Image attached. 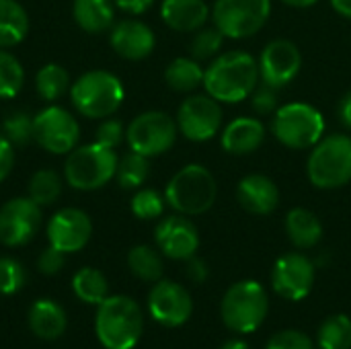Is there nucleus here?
I'll return each instance as SVG.
<instances>
[{
  "instance_id": "obj_1",
  "label": "nucleus",
  "mask_w": 351,
  "mask_h": 349,
  "mask_svg": "<svg viewBox=\"0 0 351 349\" xmlns=\"http://www.w3.org/2000/svg\"><path fill=\"white\" fill-rule=\"evenodd\" d=\"M257 84L259 64L243 49L216 56L204 72V88L218 103H241L251 97Z\"/></svg>"
},
{
  "instance_id": "obj_2",
  "label": "nucleus",
  "mask_w": 351,
  "mask_h": 349,
  "mask_svg": "<svg viewBox=\"0 0 351 349\" xmlns=\"http://www.w3.org/2000/svg\"><path fill=\"white\" fill-rule=\"evenodd\" d=\"M144 331V315L130 296H107L95 315V333L105 349H134Z\"/></svg>"
},
{
  "instance_id": "obj_3",
  "label": "nucleus",
  "mask_w": 351,
  "mask_h": 349,
  "mask_svg": "<svg viewBox=\"0 0 351 349\" xmlns=\"http://www.w3.org/2000/svg\"><path fill=\"white\" fill-rule=\"evenodd\" d=\"M218 195V183L210 169L204 165H187L181 171H177L167 189L165 200L167 204L183 216H199L208 212Z\"/></svg>"
},
{
  "instance_id": "obj_4",
  "label": "nucleus",
  "mask_w": 351,
  "mask_h": 349,
  "mask_svg": "<svg viewBox=\"0 0 351 349\" xmlns=\"http://www.w3.org/2000/svg\"><path fill=\"white\" fill-rule=\"evenodd\" d=\"M308 181L317 189H339L351 181V136H323L306 160Z\"/></svg>"
},
{
  "instance_id": "obj_5",
  "label": "nucleus",
  "mask_w": 351,
  "mask_h": 349,
  "mask_svg": "<svg viewBox=\"0 0 351 349\" xmlns=\"http://www.w3.org/2000/svg\"><path fill=\"white\" fill-rule=\"evenodd\" d=\"M323 113L304 101L278 107L271 119V134L280 144L292 150H308L325 136Z\"/></svg>"
},
{
  "instance_id": "obj_6",
  "label": "nucleus",
  "mask_w": 351,
  "mask_h": 349,
  "mask_svg": "<svg viewBox=\"0 0 351 349\" xmlns=\"http://www.w3.org/2000/svg\"><path fill=\"white\" fill-rule=\"evenodd\" d=\"M76 111L90 119H103L113 115L125 97L121 80L107 70L84 72L70 88Z\"/></svg>"
},
{
  "instance_id": "obj_7",
  "label": "nucleus",
  "mask_w": 351,
  "mask_h": 349,
  "mask_svg": "<svg viewBox=\"0 0 351 349\" xmlns=\"http://www.w3.org/2000/svg\"><path fill=\"white\" fill-rule=\"evenodd\" d=\"M117 154L113 148H107L99 142L76 146L68 152L64 167L66 183L80 191H95L107 185L117 173Z\"/></svg>"
},
{
  "instance_id": "obj_8",
  "label": "nucleus",
  "mask_w": 351,
  "mask_h": 349,
  "mask_svg": "<svg viewBox=\"0 0 351 349\" xmlns=\"http://www.w3.org/2000/svg\"><path fill=\"white\" fill-rule=\"evenodd\" d=\"M269 311L267 292L259 282L243 280L232 284L222 298V321L234 333L247 335L257 331Z\"/></svg>"
},
{
  "instance_id": "obj_9",
  "label": "nucleus",
  "mask_w": 351,
  "mask_h": 349,
  "mask_svg": "<svg viewBox=\"0 0 351 349\" xmlns=\"http://www.w3.org/2000/svg\"><path fill=\"white\" fill-rule=\"evenodd\" d=\"M271 14V0H216L212 6L214 27L230 39H247L259 33Z\"/></svg>"
},
{
  "instance_id": "obj_10",
  "label": "nucleus",
  "mask_w": 351,
  "mask_h": 349,
  "mask_svg": "<svg viewBox=\"0 0 351 349\" xmlns=\"http://www.w3.org/2000/svg\"><path fill=\"white\" fill-rule=\"evenodd\" d=\"M179 128L177 121L165 111H146L132 119L125 130L130 150L142 156H158L173 148Z\"/></svg>"
},
{
  "instance_id": "obj_11",
  "label": "nucleus",
  "mask_w": 351,
  "mask_h": 349,
  "mask_svg": "<svg viewBox=\"0 0 351 349\" xmlns=\"http://www.w3.org/2000/svg\"><path fill=\"white\" fill-rule=\"evenodd\" d=\"M33 140L51 154H68L80 140V125L70 111L49 105L33 117Z\"/></svg>"
},
{
  "instance_id": "obj_12",
  "label": "nucleus",
  "mask_w": 351,
  "mask_h": 349,
  "mask_svg": "<svg viewBox=\"0 0 351 349\" xmlns=\"http://www.w3.org/2000/svg\"><path fill=\"white\" fill-rule=\"evenodd\" d=\"M222 107L220 103L206 95L187 97L177 111V128L191 142H208L222 128Z\"/></svg>"
},
{
  "instance_id": "obj_13",
  "label": "nucleus",
  "mask_w": 351,
  "mask_h": 349,
  "mask_svg": "<svg viewBox=\"0 0 351 349\" xmlns=\"http://www.w3.org/2000/svg\"><path fill=\"white\" fill-rule=\"evenodd\" d=\"M257 64H259V80L280 91L300 74L302 53L294 41L274 39L263 47Z\"/></svg>"
},
{
  "instance_id": "obj_14",
  "label": "nucleus",
  "mask_w": 351,
  "mask_h": 349,
  "mask_svg": "<svg viewBox=\"0 0 351 349\" xmlns=\"http://www.w3.org/2000/svg\"><path fill=\"white\" fill-rule=\"evenodd\" d=\"M315 263L302 253L282 255L271 269V288L278 296L298 302L306 298L315 286Z\"/></svg>"
},
{
  "instance_id": "obj_15",
  "label": "nucleus",
  "mask_w": 351,
  "mask_h": 349,
  "mask_svg": "<svg viewBox=\"0 0 351 349\" xmlns=\"http://www.w3.org/2000/svg\"><path fill=\"white\" fill-rule=\"evenodd\" d=\"M41 226V206L31 197L8 200L0 208V243L6 247L27 245Z\"/></svg>"
},
{
  "instance_id": "obj_16",
  "label": "nucleus",
  "mask_w": 351,
  "mask_h": 349,
  "mask_svg": "<svg viewBox=\"0 0 351 349\" xmlns=\"http://www.w3.org/2000/svg\"><path fill=\"white\" fill-rule=\"evenodd\" d=\"M148 311L162 327H181L193 313V300L181 284L158 280L148 294Z\"/></svg>"
},
{
  "instance_id": "obj_17",
  "label": "nucleus",
  "mask_w": 351,
  "mask_h": 349,
  "mask_svg": "<svg viewBox=\"0 0 351 349\" xmlns=\"http://www.w3.org/2000/svg\"><path fill=\"white\" fill-rule=\"evenodd\" d=\"M154 241L158 251L175 261H187L199 249V232L183 214L162 218L154 230Z\"/></svg>"
},
{
  "instance_id": "obj_18",
  "label": "nucleus",
  "mask_w": 351,
  "mask_h": 349,
  "mask_svg": "<svg viewBox=\"0 0 351 349\" xmlns=\"http://www.w3.org/2000/svg\"><path fill=\"white\" fill-rule=\"evenodd\" d=\"M93 234L90 218L76 208H64L56 212L47 222V241L62 253H76L86 247Z\"/></svg>"
},
{
  "instance_id": "obj_19",
  "label": "nucleus",
  "mask_w": 351,
  "mask_h": 349,
  "mask_svg": "<svg viewBox=\"0 0 351 349\" xmlns=\"http://www.w3.org/2000/svg\"><path fill=\"white\" fill-rule=\"evenodd\" d=\"M109 41L111 47L125 60H144L154 51L156 45L154 31L138 19H125L115 23Z\"/></svg>"
},
{
  "instance_id": "obj_20",
  "label": "nucleus",
  "mask_w": 351,
  "mask_h": 349,
  "mask_svg": "<svg viewBox=\"0 0 351 349\" xmlns=\"http://www.w3.org/2000/svg\"><path fill=\"white\" fill-rule=\"evenodd\" d=\"M237 200L247 212L257 214V216H265L278 208L280 189L274 183V179H269L267 175L253 173V175H247L239 181Z\"/></svg>"
},
{
  "instance_id": "obj_21",
  "label": "nucleus",
  "mask_w": 351,
  "mask_h": 349,
  "mask_svg": "<svg viewBox=\"0 0 351 349\" xmlns=\"http://www.w3.org/2000/svg\"><path fill=\"white\" fill-rule=\"evenodd\" d=\"M265 125L257 117H237L222 130V148L232 156H247L265 142Z\"/></svg>"
},
{
  "instance_id": "obj_22",
  "label": "nucleus",
  "mask_w": 351,
  "mask_h": 349,
  "mask_svg": "<svg viewBox=\"0 0 351 349\" xmlns=\"http://www.w3.org/2000/svg\"><path fill=\"white\" fill-rule=\"evenodd\" d=\"M160 16L173 31L195 33L206 25L210 8L204 0H162Z\"/></svg>"
},
{
  "instance_id": "obj_23",
  "label": "nucleus",
  "mask_w": 351,
  "mask_h": 349,
  "mask_svg": "<svg viewBox=\"0 0 351 349\" xmlns=\"http://www.w3.org/2000/svg\"><path fill=\"white\" fill-rule=\"evenodd\" d=\"M68 325V317L64 309L49 298H39L29 309V327L33 335L43 341H56L64 335Z\"/></svg>"
},
{
  "instance_id": "obj_24",
  "label": "nucleus",
  "mask_w": 351,
  "mask_h": 349,
  "mask_svg": "<svg viewBox=\"0 0 351 349\" xmlns=\"http://www.w3.org/2000/svg\"><path fill=\"white\" fill-rule=\"evenodd\" d=\"M286 234L298 249H313L323 237V224L319 216L306 208H292L286 214Z\"/></svg>"
},
{
  "instance_id": "obj_25",
  "label": "nucleus",
  "mask_w": 351,
  "mask_h": 349,
  "mask_svg": "<svg viewBox=\"0 0 351 349\" xmlns=\"http://www.w3.org/2000/svg\"><path fill=\"white\" fill-rule=\"evenodd\" d=\"M74 21L86 33H103L113 27V0H74Z\"/></svg>"
},
{
  "instance_id": "obj_26",
  "label": "nucleus",
  "mask_w": 351,
  "mask_h": 349,
  "mask_svg": "<svg viewBox=\"0 0 351 349\" xmlns=\"http://www.w3.org/2000/svg\"><path fill=\"white\" fill-rule=\"evenodd\" d=\"M29 31L27 10L16 0H0V49L19 45Z\"/></svg>"
},
{
  "instance_id": "obj_27",
  "label": "nucleus",
  "mask_w": 351,
  "mask_h": 349,
  "mask_svg": "<svg viewBox=\"0 0 351 349\" xmlns=\"http://www.w3.org/2000/svg\"><path fill=\"white\" fill-rule=\"evenodd\" d=\"M204 72L195 58H175L165 70V82L177 93H191L204 84Z\"/></svg>"
},
{
  "instance_id": "obj_28",
  "label": "nucleus",
  "mask_w": 351,
  "mask_h": 349,
  "mask_svg": "<svg viewBox=\"0 0 351 349\" xmlns=\"http://www.w3.org/2000/svg\"><path fill=\"white\" fill-rule=\"evenodd\" d=\"M72 290L82 302L99 306L109 296V282L103 272L95 267H82L72 278Z\"/></svg>"
},
{
  "instance_id": "obj_29",
  "label": "nucleus",
  "mask_w": 351,
  "mask_h": 349,
  "mask_svg": "<svg viewBox=\"0 0 351 349\" xmlns=\"http://www.w3.org/2000/svg\"><path fill=\"white\" fill-rule=\"evenodd\" d=\"M128 267L138 280L154 282V284L158 280H162V272H165L160 251H156L154 247H148V245H136L128 253Z\"/></svg>"
},
{
  "instance_id": "obj_30",
  "label": "nucleus",
  "mask_w": 351,
  "mask_h": 349,
  "mask_svg": "<svg viewBox=\"0 0 351 349\" xmlns=\"http://www.w3.org/2000/svg\"><path fill=\"white\" fill-rule=\"evenodd\" d=\"M321 349H351V319L346 315L327 317L317 333Z\"/></svg>"
},
{
  "instance_id": "obj_31",
  "label": "nucleus",
  "mask_w": 351,
  "mask_h": 349,
  "mask_svg": "<svg viewBox=\"0 0 351 349\" xmlns=\"http://www.w3.org/2000/svg\"><path fill=\"white\" fill-rule=\"evenodd\" d=\"M70 86L68 72L60 64H45L35 76V88L43 101H58Z\"/></svg>"
},
{
  "instance_id": "obj_32",
  "label": "nucleus",
  "mask_w": 351,
  "mask_h": 349,
  "mask_svg": "<svg viewBox=\"0 0 351 349\" xmlns=\"http://www.w3.org/2000/svg\"><path fill=\"white\" fill-rule=\"evenodd\" d=\"M150 175V163L148 156H142L138 152H128L117 163V181L123 189H138L144 185V181Z\"/></svg>"
},
{
  "instance_id": "obj_33",
  "label": "nucleus",
  "mask_w": 351,
  "mask_h": 349,
  "mask_svg": "<svg viewBox=\"0 0 351 349\" xmlns=\"http://www.w3.org/2000/svg\"><path fill=\"white\" fill-rule=\"evenodd\" d=\"M29 197L37 204V206H49L53 204L60 193H62V179L56 171L51 169H41L37 171L31 181H29Z\"/></svg>"
},
{
  "instance_id": "obj_34",
  "label": "nucleus",
  "mask_w": 351,
  "mask_h": 349,
  "mask_svg": "<svg viewBox=\"0 0 351 349\" xmlns=\"http://www.w3.org/2000/svg\"><path fill=\"white\" fill-rule=\"evenodd\" d=\"M25 82V70L21 66V62L0 49V99H12L21 93Z\"/></svg>"
},
{
  "instance_id": "obj_35",
  "label": "nucleus",
  "mask_w": 351,
  "mask_h": 349,
  "mask_svg": "<svg viewBox=\"0 0 351 349\" xmlns=\"http://www.w3.org/2000/svg\"><path fill=\"white\" fill-rule=\"evenodd\" d=\"M224 43V35L218 27H202L195 31L193 39H191V58H195L197 62H208L214 60L216 56H220Z\"/></svg>"
},
{
  "instance_id": "obj_36",
  "label": "nucleus",
  "mask_w": 351,
  "mask_h": 349,
  "mask_svg": "<svg viewBox=\"0 0 351 349\" xmlns=\"http://www.w3.org/2000/svg\"><path fill=\"white\" fill-rule=\"evenodd\" d=\"M167 206L165 195H160L156 189H140L132 197V212L140 220H156L162 216Z\"/></svg>"
},
{
  "instance_id": "obj_37",
  "label": "nucleus",
  "mask_w": 351,
  "mask_h": 349,
  "mask_svg": "<svg viewBox=\"0 0 351 349\" xmlns=\"http://www.w3.org/2000/svg\"><path fill=\"white\" fill-rule=\"evenodd\" d=\"M4 136L10 140L12 146H25L33 140V117L16 111L4 119Z\"/></svg>"
},
{
  "instance_id": "obj_38",
  "label": "nucleus",
  "mask_w": 351,
  "mask_h": 349,
  "mask_svg": "<svg viewBox=\"0 0 351 349\" xmlns=\"http://www.w3.org/2000/svg\"><path fill=\"white\" fill-rule=\"evenodd\" d=\"M27 282V272L25 267L10 259V257H2L0 259V294L10 296L16 294Z\"/></svg>"
},
{
  "instance_id": "obj_39",
  "label": "nucleus",
  "mask_w": 351,
  "mask_h": 349,
  "mask_svg": "<svg viewBox=\"0 0 351 349\" xmlns=\"http://www.w3.org/2000/svg\"><path fill=\"white\" fill-rule=\"evenodd\" d=\"M251 107L259 113V115H269L278 111L280 99H278V88L261 82L255 86V91L251 93Z\"/></svg>"
},
{
  "instance_id": "obj_40",
  "label": "nucleus",
  "mask_w": 351,
  "mask_h": 349,
  "mask_svg": "<svg viewBox=\"0 0 351 349\" xmlns=\"http://www.w3.org/2000/svg\"><path fill=\"white\" fill-rule=\"evenodd\" d=\"M265 349H315V344L308 335L300 333V331H294V329H288V331H280L276 333L267 348Z\"/></svg>"
},
{
  "instance_id": "obj_41",
  "label": "nucleus",
  "mask_w": 351,
  "mask_h": 349,
  "mask_svg": "<svg viewBox=\"0 0 351 349\" xmlns=\"http://www.w3.org/2000/svg\"><path fill=\"white\" fill-rule=\"evenodd\" d=\"M125 138V130L121 125V121L117 119H105L99 128H97V136L95 142L107 146V148H117L121 144V140Z\"/></svg>"
},
{
  "instance_id": "obj_42",
  "label": "nucleus",
  "mask_w": 351,
  "mask_h": 349,
  "mask_svg": "<svg viewBox=\"0 0 351 349\" xmlns=\"http://www.w3.org/2000/svg\"><path fill=\"white\" fill-rule=\"evenodd\" d=\"M66 263V253H62L60 249L56 247H47L45 251H41L39 259H37V269L43 274V276H56Z\"/></svg>"
},
{
  "instance_id": "obj_43",
  "label": "nucleus",
  "mask_w": 351,
  "mask_h": 349,
  "mask_svg": "<svg viewBox=\"0 0 351 349\" xmlns=\"http://www.w3.org/2000/svg\"><path fill=\"white\" fill-rule=\"evenodd\" d=\"M14 167V150L6 136H0V183L10 175Z\"/></svg>"
},
{
  "instance_id": "obj_44",
  "label": "nucleus",
  "mask_w": 351,
  "mask_h": 349,
  "mask_svg": "<svg viewBox=\"0 0 351 349\" xmlns=\"http://www.w3.org/2000/svg\"><path fill=\"white\" fill-rule=\"evenodd\" d=\"M185 263H187V265H185V274H187V278H189L191 282L202 284V282H206V280H208L210 269H208V265H206V261H204V259H197V257L193 255V257H189Z\"/></svg>"
},
{
  "instance_id": "obj_45",
  "label": "nucleus",
  "mask_w": 351,
  "mask_h": 349,
  "mask_svg": "<svg viewBox=\"0 0 351 349\" xmlns=\"http://www.w3.org/2000/svg\"><path fill=\"white\" fill-rule=\"evenodd\" d=\"M337 117H339L341 125L351 132V88L337 103Z\"/></svg>"
},
{
  "instance_id": "obj_46",
  "label": "nucleus",
  "mask_w": 351,
  "mask_h": 349,
  "mask_svg": "<svg viewBox=\"0 0 351 349\" xmlns=\"http://www.w3.org/2000/svg\"><path fill=\"white\" fill-rule=\"evenodd\" d=\"M113 2H115L117 8H121V10L130 12V14H140L146 8H150L154 0H113Z\"/></svg>"
},
{
  "instance_id": "obj_47",
  "label": "nucleus",
  "mask_w": 351,
  "mask_h": 349,
  "mask_svg": "<svg viewBox=\"0 0 351 349\" xmlns=\"http://www.w3.org/2000/svg\"><path fill=\"white\" fill-rule=\"evenodd\" d=\"M329 2L335 8V12H339L346 19H351V0H329Z\"/></svg>"
},
{
  "instance_id": "obj_48",
  "label": "nucleus",
  "mask_w": 351,
  "mask_h": 349,
  "mask_svg": "<svg viewBox=\"0 0 351 349\" xmlns=\"http://www.w3.org/2000/svg\"><path fill=\"white\" fill-rule=\"evenodd\" d=\"M282 2H286L288 6H294V8H308V6L317 4L319 0H282Z\"/></svg>"
},
{
  "instance_id": "obj_49",
  "label": "nucleus",
  "mask_w": 351,
  "mask_h": 349,
  "mask_svg": "<svg viewBox=\"0 0 351 349\" xmlns=\"http://www.w3.org/2000/svg\"><path fill=\"white\" fill-rule=\"evenodd\" d=\"M220 349H251L245 341H241V339H230V341H226L224 346Z\"/></svg>"
}]
</instances>
